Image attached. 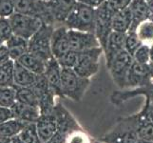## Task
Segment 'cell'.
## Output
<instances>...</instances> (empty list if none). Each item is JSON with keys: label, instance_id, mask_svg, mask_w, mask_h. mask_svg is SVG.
Returning a JSON list of instances; mask_svg holds the SVG:
<instances>
[{"label": "cell", "instance_id": "cell-16", "mask_svg": "<svg viewBox=\"0 0 153 143\" xmlns=\"http://www.w3.org/2000/svg\"><path fill=\"white\" fill-rule=\"evenodd\" d=\"M56 24H64L77 0H46Z\"/></svg>", "mask_w": 153, "mask_h": 143}, {"label": "cell", "instance_id": "cell-45", "mask_svg": "<svg viewBox=\"0 0 153 143\" xmlns=\"http://www.w3.org/2000/svg\"><path fill=\"white\" fill-rule=\"evenodd\" d=\"M6 140V143H24L22 141V139H20L19 135H16V136H10L9 139H5Z\"/></svg>", "mask_w": 153, "mask_h": 143}, {"label": "cell", "instance_id": "cell-10", "mask_svg": "<svg viewBox=\"0 0 153 143\" xmlns=\"http://www.w3.org/2000/svg\"><path fill=\"white\" fill-rule=\"evenodd\" d=\"M33 88L38 98L40 115L51 114L56 105L54 101V97L56 95L51 89L44 73L36 76V80Z\"/></svg>", "mask_w": 153, "mask_h": 143}, {"label": "cell", "instance_id": "cell-9", "mask_svg": "<svg viewBox=\"0 0 153 143\" xmlns=\"http://www.w3.org/2000/svg\"><path fill=\"white\" fill-rule=\"evenodd\" d=\"M13 30V34L26 39H30L44 23L34 16L19 13H14L9 17Z\"/></svg>", "mask_w": 153, "mask_h": 143}, {"label": "cell", "instance_id": "cell-50", "mask_svg": "<svg viewBox=\"0 0 153 143\" xmlns=\"http://www.w3.org/2000/svg\"><path fill=\"white\" fill-rule=\"evenodd\" d=\"M146 2H149V5L153 3V0H146Z\"/></svg>", "mask_w": 153, "mask_h": 143}, {"label": "cell", "instance_id": "cell-18", "mask_svg": "<svg viewBox=\"0 0 153 143\" xmlns=\"http://www.w3.org/2000/svg\"><path fill=\"white\" fill-rule=\"evenodd\" d=\"M129 10L132 14L133 22L129 31H135L136 27L141 22L152 18V9L146 0H132L129 5Z\"/></svg>", "mask_w": 153, "mask_h": 143}, {"label": "cell", "instance_id": "cell-8", "mask_svg": "<svg viewBox=\"0 0 153 143\" xmlns=\"http://www.w3.org/2000/svg\"><path fill=\"white\" fill-rule=\"evenodd\" d=\"M133 61L132 55L123 50L105 64L114 83L121 89L126 88V76Z\"/></svg>", "mask_w": 153, "mask_h": 143}, {"label": "cell", "instance_id": "cell-23", "mask_svg": "<svg viewBox=\"0 0 153 143\" xmlns=\"http://www.w3.org/2000/svg\"><path fill=\"white\" fill-rule=\"evenodd\" d=\"M36 76L33 72L23 67L17 61H14L13 79L14 85L19 87H33L36 80Z\"/></svg>", "mask_w": 153, "mask_h": 143}, {"label": "cell", "instance_id": "cell-28", "mask_svg": "<svg viewBox=\"0 0 153 143\" xmlns=\"http://www.w3.org/2000/svg\"><path fill=\"white\" fill-rule=\"evenodd\" d=\"M16 91V100L21 103L27 104L33 107H38V98L33 87H19L13 85Z\"/></svg>", "mask_w": 153, "mask_h": 143}, {"label": "cell", "instance_id": "cell-2", "mask_svg": "<svg viewBox=\"0 0 153 143\" xmlns=\"http://www.w3.org/2000/svg\"><path fill=\"white\" fill-rule=\"evenodd\" d=\"M64 25L68 30L94 34L95 25V8L85 3L77 2L68 14Z\"/></svg>", "mask_w": 153, "mask_h": 143}, {"label": "cell", "instance_id": "cell-32", "mask_svg": "<svg viewBox=\"0 0 153 143\" xmlns=\"http://www.w3.org/2000/svg\"><path fill=\"white\" fill-rule=\"evenodd\" d=\"M16 102V91L14 87H0V106L12 108Z\"/></svg>", "mask_w": 153, "mask_h": 143}, {"label": "cell", "instance_id": "cell-1", "mask_svg": "<svg viewBox=\"0 0 153 143\" xmlns=\"http://www.w3.org/2000/svg\"><path fill=\"white\" fill-rule=\"evenodd\" d=\"M137 125V114L121 118L114 128L100 139L105 143H136L139 140Z\"/></svg>", "mask_w": 153, "mask_h": 143}, {"label": "cell", "instance_id": "cell-41", "mask_svg": "<svg viewBox=\"0 0 153 143\" xmlns=\"http://www.w3.org/2000/svg\"><path fill=\"white\" fill-rule=\"evenodd\" d=\"M13 118V114L10 108L1 107L0 106V124Z\"/></svg>", "mask_w": 153, "mask_h": 143}, {"label": "cell", "instance_id": "cell-30", "mask_svg": "<svg viewBox=\"0 0 153 143\" xmlns=\"http://www.w3.org/2000/svg\"><path fill=\"white\" fill-rule=\"evenodd\" d=\"M14 61H10L0 65V87H13L14 85L13 79Z\"/></svg>", "mask_w": 153, "mask_h": 143}, {"label": "cell", "instance_id": "cell-31", "mask_svg": "<svg viewBox=\"0 0 153 143\" xmlns=\"http://www.w3.org/2000/svg\"><path fill=\"white\" fill-rule=\"evenodd\" d=\"M19 136L24 143H42L35 122H30L26 125L25 128L20 132Z\"/></svg>", "mask_w": 153, "mask_h": 143}, {"label": "cell", "instance_id": "cell-19", "mask_svg": "<svg viewBox=\"0 0 153 143\" xmlns=\"http://www.w3.org/2000/svg\"><path fill=\"white\" fill-rule=\"evenodd\" d=\"M35 123L42 143H46L57 132V121L53 112L41 115Z\"/></svg>", "mask_w": 153, "mask_h": 143}, {"label": "cell", "instance_id": "cell-21", "mask_svg": "<svg viewBox=\"0 0 153 143\" xmlns=\"http://www.w3.org/2000/svg\"><path fill=\"white\" fill-rule=\"evenodd\" d=\"M125 36L126 34H122L115 31H113L110 34L107 42V46H105L104 50V54L105 56L107 63H108L111 60L118 52L125 50Z\"/></svg>", "mask_w": 153, "mask_h": 143}, {"label": "cell", "instance_id": "cell-51", "mask_svg": "<svg viewBox=\"0 0 153 143\" xmlns=\"http://www.w3.org/2000/svg\"><path fill=\"white\" fill-rule=\"evenodd\" d=\"M0 143H6V140H5V139H0Z\"/></svg>", "mask_w": 153, "mask_h": 143}, {"label": "cell", "instance_id": "cell-52", "mask_svg": "<svg viewBox=\"0 0 153 143\" xmlns=\"http://www.w3.org/2000/svg\"><path fill=\"white\" fill-rule=\"evenodd\" d=\"M150 6H151V9H152V18L151 19H153V3L150 4Z\"/></svg>", "mask_w": 153, "mask_h": 143}, {"label": "cell", "instance_id": "cell-38", "mask_svg": "<svg viewBox=\"0 0 153 143\" xmlns=\"http://www.w3.org/2000/svg\"><path fill=\"white\" fill-rule=\"evenodd\" d=\"M14 13V0H0V17H10Z\"/></svg>", "mask_w": 153, "mask_h": 143}, {"label": "cell", "instance_id": "cell-37", "mask_svg": "<svg viewBox=\"0 0 153 143\" xmlns=\"http://www.w3.org/2000/svg\"><path fill=\"white\" fill-rule=\"evenodd\" d=\"M66 143H91V139L82 129L68 135Z\"/></svg>", "mask_w": 153, "mask_h": 143}, {"label": "cell", "instance_id": "cell-13", "mask_svg": "<svg viewBox=\"0 0 153 143\" xmlns=\"http://www.w3.org/2000/svg\"><path fill=\"white\" fill-rule=\"evenodd\" d=\"M51 48L52 55L56 59L62 56L68 50H71L70 40H68V29L64 24H59L54 27L51 35Z\"/></svg>", "mask_w": 153, "mask_h": 143}, {"label": "cell", "instance_id": "cell-35", "mask_svg": "<svg viewBox=\"0 0 153 143\" xmlns=\"http://www.w3.org/2000/svg\"><path fill=\"white\" fill-rule=\"evenodd\" d=\"M133 60L141 64H149L150 62V46L142 44L132 55Z\"/></svg>", "mask_w": 153, "mask_h": 143}, {"label": "cell", "instance_id": "cell-34", "mask_svg": "<svg viewBox=\"0 0 153 143\" xmlns=\"http://www.w3.org/2000/svg\"><path fill=\"white\" fill-rule=\"evenodd\" d=\"M78 54L79 52L76 51L68 50L62 56L57 58V61L61 68H73L78 60Z\"/></svg>", "mask_w": 153, "mask_h": 143}, {"label": "cell", "instance_id": "cell-14", "mask_svg": "<svg viewBox=\"0 0 153 143\" xmlns=\"http://www.w3.org/2000/svg\"><path fill=\"white\" fill-rule=\"evenodd\" d=\"M53 114L57 121V131L65 134L66 136H68V135L71 134L72 132L82 129L74 118L62 104L58 103L55 105Z\"/></svg>", "mask_w": 153, "mask_h": 143}, {"label": "cell", "instance_id": "cell-48", "mask_svg": "<svg viewBox=\"0 0 153 143\" xmlns=\"http://www.w3.org/2000/svg\"><path fill=\"white\" fill-rule=\"evenodd\" d=\"M91 143H105L101 139H97V140H91Z\"/></svg>", "mask_w": 153, "mask_h": 143}, {"label": "cell", "instance_id": "cell-20", "mask_svg": "<svg viewBox=\"0 0 153 143\" xmlns=\"http://www.w3.org/2000/svg\"><path fill=\"white\" fill-rule=\"evenodd\" d=\"M10 109L13 111V118L25 121L28 123L36 122L40 116V110L38 107H33V106L21 103L17 100Z\"/></svg>", "mask_w": 153, "mask_h": 143}, {"label": "cell", "instance_id": "cell-36", "mask_svg": "<svg viewBox=\"0 0 153 143\" xmlns=\"http://www.w3.org/2000/svg\"><path fill=\"white\" fill-rule=\"evenodd\" d=\"M13 30L9 17H0V38L4 43L13 35Z\"/></svg>", "mask_w": 153, "mask_h": 143}, {"label": "cell", "instance_id": "cell-42", "mask_svg": "<svg viewBox=\"0 0 153 143\" xmlns=\"http://www.w3.org/2000/svg\"><path fill=\"white\" fill-rule=\"evenodd\" d=\"M10 59H12V58H10V55L9 49L6 46V44L4 43L0 46V65L10 61Z\"/></svg>", "mask_w": 153, "mask_h": 143}, {"label": "cell", "instance_id": "cell-44", "mask_svg": "<svg viewBox=\"0 0 153 143\" xmlns=\"http://www.w3.org/2000/svg\"><path fill=\"white\" fill-rule=\"evenodd\" d=\"M107 0H77V2H81V3H85L87 5H89L93 8H97L100 6L101 4L105 2Z\"/></svg>", "mask_w": 153, "mask_h": 143}, {"label": "cell", "instance_id": "cell-26", "mask_svg": "<svg viewBox=\"0 0 153 143\" xmlns=\"http://www.w3.org/2000/svg\"><path fill=\"white\" fill-rule=\"evenodd\" d=\"M137 116H138L137 133H138L139 139L153 142V122L143 110H141L137 114Z\"/></svg>", "mask_w": 153, "mask_h": 143}, {"label": "cell", "instance_id": "cell-25", "mask_svg": "<svg viewBox=\"0 0 153 143\" xmlns=\"http://www.w3.org/2000/svg\"><path fill=\"white\" fill-rule=\"evenodd\" d=\"M19 64H21L29 71L33 72L35 75L44 73L46 69V62L42 60L40 57L28 52L16 60Z\"/></svg>", "mask_w": 153, "mask_h": 143}, {"label": "cell", "instance_id": "cell-11", "mask_svg": "<svg viewBox=\"0 0 153 143\" xmlns=\"http://www.w3.org/2000/svg\"><path fill=\"white\" fill-rule=\"evenodd\" d=\"M153 81L149 64H141L133 61L126 76V88H137L145 86Z\"/></svg>", "mask_w": 153, "mask_h": 143}, {"label": "cell", "instance_id": "cell-24", "mask_svg": "<svg viewBox=\"0 0 153 143\" xmlns=\"http://www.w3.org/2000/svg\"><path fill=\"white\" fill-rule=\"evenodd\" d=\"M133 19L129 8L115 13L112 18V29L115 31L126 34L130 30Z\"/></svg>", "mask_w": 153, "mask_h": 143}, {"label": "cell", "instance_id": "cell-47", "mask_svg": "<svg viewBox=\"0 0 153 143\" xmlns=\"http://www.w3.org/2000/svg\"><path fill=\"white\" fill-rule=\"evenodd\" d=\"M136 143H153V142H149V141H146V140H143V139H139Z\"/></svg>", "mask_w": 153, "mask_h": 143}, {"label": "cell", "instance_id": "cell-17", "mask_svg": "<svg viewBox=\"0 0 153 143\" xmlns=\"http://www.w3.org/2000/svg\"><path fill=\"white\" fill-rule=\"evenodd\" d=\"M138 95H144L146 97H153V81L146 84L145 86L133 88L132 90H128V91H116L113 92L112 94L110 95V101L114 105H121L128 101V99L133 98Z\"/></svg>", "mask_w": 153, "mask_h": 143}, {"label": "cell", "instance_id": "cell-29", "mask_svg": "<svg viewBox=\"0 0 153 143\" xmlns=\"http://www.w3.org/2000/svg\"><path fill=\"white\" fill-rule=\"evenodd\" d=\"M135 33L143 44H153V19L149 18L141 22L135 29Z\"/></svg>", "mask_w": 153, "mask_h": 143}, {"label": "cell", "instance_id": "cell-49", "mask_svg": "<svg viewBox=\"0 0 153 143\" xmlns=\"http://www.w3.org/2000/svg\"><path fill=\"white\" fill-rule=\"evenodd\" d=\"M149 66L151 69V75H152V78H153V63H149Z\"/></svg>", "mask_w": 153, "mask_h": 143}, {"label": "cell", "instance_id": "cell-53", "mask_svg": "<svg viewBox=\"0 0 153 143\" xmlns=\"http://www.w3.org/2000/svg\"><path fill=\"white\" fill-rule=\"evenodd\" d=\"M2 44H4V41H3V40H2L1 38H0V46H1Z\"/></svg>", "mask_w": 153, "mask_h": 143}, {"label": "cell", "instance_id": "cell-6", "mask_svg": "<svg viewBox=\"0 0 153 143\" xmlns=\"http://www.w3.org/2000/svg\"><path fill=\"white\" fill-rule=\"evenodd\" d=\"M15 13L39 18L44 24L54 25L55 21L46 0H14Z\"/></svg>", "mask_w": 153, "mask_h": 143}, {"label": "cell", "instance_id": "cell-33", "mask_svg": "<svg viewBox=\"0 0 153 143\" xmlns=\"http://www.w3.org/2000/svg\"><path fill=\"white\" fill-rule=\"evenodd\" d=\"M142 44L143 43H142V41L138 38L135 31H128V33L126 34L125 50L131 55H133L135 54V52L139 49Z\"/></svg>", "mask_w": 153, "mask_h": 143}, {"label": "cell", "instance_id": "cell-40", "mask_svg": "<svg viewBox=\"0 0 153 143\" xmlns=\"http://www.w3.org/2000/svg\"><path fill=\"white\" fill-rule=\"evenodd\" d=\"M142 110L144 111L146 115L149 116V119L153 122V97H146V102Z\"/></svg>", "mask_w": 153, "mask_h": 143}, {"label": "cell", "instance_id": "cell-43", "mask_svg": "<svg viewBox=\"0 0 153 143\" xmlns=\"http://www.w3.org/2000/svg\"><path fill=\"white\" fill-rule=\"evenodd\" d=\"M67 139H68V136L61 133L59 131H57L46 143H66Z\"/></svg>", "mask_w": 153, "mask_h": 143}, {"label": "cell", "instance_id": "cell-3", "mask_svg": "<svg viewBox=\"0 0 153 143\" xmlns=\"http://www.w3.org/2000/svg\"><path fill=\"white\" fill-rule=\"evenodd\" d=\"M62 93L63 97L81 101L91 83V79L82 77L72 68H62Z\"/></svg>", "mask_w": 153, "mask_h": 143}, {"label": "cell", "instance_id": "cell-22", "mask_svg": "<svg viewBox=\"0 0 153 143\" xmlns=\"http://www.w3.org/2000/svg\"><path fill=\"white\" fill-rule=\"evenodd\" d=\"M5 44L8 47L10 58L13 61H16L19 57L29 52V40L16 34L9 38Z\"/></svg>", "mask_w": 153, "mask_h": 143}, {"label": "cell", "instance_id": "cell-27", "mask_svg": "<svg viewBox=\"0 0 153 143\" xmlns=\"http://www.w3.org/2000/svg\"><path fill=\"white\" fill-rule=\"evenodd\" d=\"M29 124L25 121H21L16 118H12L0 124V139H7L10 136L19 135L26 125Z\"/></svg>", "mask_w": 153, "mask_h": 143}, {"label": "cell", "instance_id": "cell-15", "mask_svg": "<svg viewBox=\"0 0 153 143\" xmlns=\"http://www.w3.org/2000/svg\"><path fill=\"white\" fill-rule=\"evenodd\" d=\"M44 75L47 78L51 89L56 97H64L62 93V68L55 57H51L46 62V69Z\"/></svg>", "mask_w": 153, "mask_h": 143}, {"label": "cell", "instance_id": "cell-5", "mask_svg": "<svg viewBox=\"0 0 153 143\" xmlns=\"http://www.w3.org/2000/svg\"><path fill=\"white\" fill-rule=\"evenodd\" d=\"M114 12L108 4L104 2L95 8V25H94V34L99 41L100 45L105 50L110 34L113 31L112 18Z\"/></svg>", "mask_w": 153, "mask_h": 143}, {"label": "cell", "instance_id": "cell-4", "mask_svg": "<svg viewBox=\"0 0 153 143\" xmlns=\"http://www.w3.org/2000/svg\"><path fill=\"white\" fill-rule=\"evenodd\" d=\"M55 26L43 24L33 36L29 39V52L47 62L53 57L51 48L52 31Z\"/></svg>", "mask_w": 153, "mask_h": 143}, {"label": "cell", "instance_id": "cell-39", "mask_svg": "<svg viewBox=\"0 0 153 143\" xmlns=\"http://www.w3.org/2000/svg\"><path fill=\"white\" fill-rule=\"evenodd\" d=\"M131 1L132 0H107L105 3L114 13H117L119 10L128 8Z\"/></svg>", "mask_w": 153, "mask_h": 143}, {"label": "cell", "instance_id": "cell-7", "mask_svg": "<svg viewBox=\"0 0 153 143\" xmlns=\"http://www.w3.org/2000/svg\"><path fill=\"white\" fill-rule=\"evenodd\" d=\"M78 52V60L72 69L80 76L91 79L99 70L100 56L104 54L103 48L98 47Z\"/></svg>", "mask_w": 153, "mask_h": 143}, {"label": "cell", "instance_id": "cell-12", "mask_svg": "<svg viewBox=\"0 0 153 143\" xmlns=\"http://www.w3.org/2000/svg\"><path fill=\"white\" fill-rule=\"evenodd\" d=\"M68 40L71 50L76 52H83L101 47L96 35L93 33L68 30Z\"/></svg>", "mask_w": 153, "mask_h": 143}, {"label": "cell", "instance_id": "cell-46", "mask_svg": "<svg viewBox=\"0 0 153 143\" xmlns=\"http://www.w3.org/2000/svg\"><path fill=\"white\" fill-rule=\"evenodd\" d=\"M149 63H153V44L150 45V62Z\"/></svg>", "mask_w": 153, "mask_h": 143}]
</instances>
